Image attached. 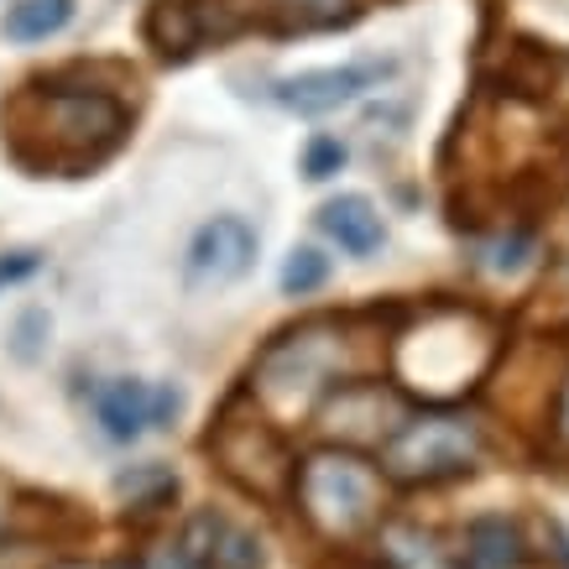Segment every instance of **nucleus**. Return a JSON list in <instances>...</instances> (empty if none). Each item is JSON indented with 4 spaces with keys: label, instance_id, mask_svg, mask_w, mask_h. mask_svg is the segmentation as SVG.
<instances>
[{
    "label": "nucleus",
    "instance_id": "f257e3e1",
    "mask_svg": "<svg viewBox=\"0 0 569 569\" xmlns=\"http://www.w3.org/2000/svg\"><path fill=\"white\" fill-rule=\"evenodd\" d=\"M126 131V110L104 94H27L11 110V147L21 141H42V152L27 157V168H58V173H79L110 157V147Z\"/></svg>",
    "mask_w": 569,
    "mask_h": 569
},
{
    "label": "nucleus",
    "instance_id": "f03ea898",
    "mask_svg": "<svg viewBox=\"0 0 569 569\" xmlns=\"http://www.w3.org/2000/svg\"><path fill=\"white\" fill-rule=\"evenodd\" d=\"M381 486L366 460L346 455V449H319L298 470V501L303 518L325 538H356L366 522L377 518Z\"/></svg>",
    "mask_w": 569,
    "mask_h": 569
},
{
    "label": "nucleus",
    "instance_id": "7ed1b4c3",
    "mask_svg": "<svg viewBox=\"0 0 569 569\" xmlns=\"http://www.w3.org/2000/svg\"><path fill=\"white\" fill-rule=\"evenodd\" d=\"M481 455V429L460 413H423L408 418L392 439L381 445V466L397 481H445L476 466Z\"/></svg>",
    "mask_w": 569,
    "mask_h": 569
},
{
    "label": "nucleus",
    "instance_id": "20e7f679",
    "mask_svg": "<svg viewBox=\"0 0 569 569\" xmlns=\"http://www.w3.org/2000/svg\"><path fill=\"white\" fill-rule=\"evenodd\" d=\"M340 371V335H325V329H303L293 340L267 350V361L257 371L261 397L293 413V408H309V397L325 387L329 377Z\"/></svg>",
    "mask_w": 569,
    "mask_h": 569
},
{
    "label": "nucleus",
    "instance_id": "39448f33",
    "mask_svg": "<svg viewBox=\"0 0 569 569\" xmlns=\"http://www.w3.org/2000/svg\"><path fill=\"white\" fill-rule=\"evenodd\" d=\"M387 79V63H335V69H303L272 84V100L293 116H329L340 104H356L366 89Z\"/></svg>",
    "mask_w": 569,
    "mask_h": 569
},
{
    "label": "nucleus",
    "instance_id": "423d86ee",
    "mask_svg": "<svg viewBox=\"0 0 569 569\" xmlns=\"http://www.w3.org/2000/svg\"><path fill=\"white\" fill-rule=\"evenodd\" d=\"M183 397L173 387H152V381L121 377V381H104L100 397H94V418L100 429L116 439V445H131L141 433L168 429V418H178Z\"/></svg>",
    "mask_w": 569,
    "mask_h": 569
},
{
    "label": "nucleus",
    "instance_id": "0eeeda50",
    "mask_svg": "<svg viewBox=\"0 0 569 569\" xmlns=\"http://www.w3.org/2000/svg\"><path fill=\"white\" fill-rule=\"evenodd\" d=\"M257 261V230L241 214H214L193 230L189 241V277L199 288H230Z\"/></svg>",
    "mask_w": 569,
    "mask_h": 569
},
{
    "label": "nucleus",
    "instance_id": "6e6552de",
    "mask_svg": "<svg viewBox=\"0 0 569 569\" xmlns=\"http://www.w3.org/2000/svg\"><path fill=\"white\" fill-rule=\"evenodd\" d=\"M168 569H261V543L230 518L199 512V518L178 533L173 565Z\"/></svg>",
    "mask_w": 569,
    "mask_h": 569
},
{
    "label": "nucleus",
    "instance_id": "1a4fd4ad",
    "mask_svg": "<svg viewBox=\"0 0 569 569\" xmlns=\"http://www.w3.org/2000/svg\"><path fill=\"white\" fill-rule=\"evenodd\" d=\"M319 230H325L340 251H350V257H371L381 246V214L366 193H340V199H329V204L319 209Z\"/></svg>",
    "mask_w": 569,
    "mask_h": 569
},
{
    "label": "nucleus",
    "instance_id": "9d476101",
    "mask_svg": "<svg viewBox=\"0 0 569 569\" xmlns=\"http://www.w3.org/2000/svg\"><path fill=\"white\" fill-rule=\"evenodd\" d=\"M528 565V543H522L518 522L486 512L466 528V549H460V569H522Z\"/></svg>",
    "mask_w": 569,
    "mask_h": 569
},
{
    "label": "nucleus",
    "instance_id": "9b49d317",
    "mask_svg": "<svg viewBox=\"0 0 569 569\" xmlns=\"http://www.w3.org/2000/svg\"><path fill=\"white\" fill-rule=\"evenodd\" d=\"M69 21H73V0H17L6 11V21H0V32L11 37V42H48Z\"/></svg>",
    "mask_w": 569,
    "mask_h": 569
},
{
    "label": "nucleus",
    "instance_id": "f8f14e48",
    "mask_svg": "<svg viewBox=\"0 0 569 569\" xmlns=\"http://www.w3.org/2000/svg\"><path fill=\"white\" fill-rule=\"evenodd\" d=\"M257 17L277 32H309V27H329L346 17V0H261Z\"/></svg>",
    "mask_w": 569,
    "mask_h": 569
},
{
    "label": "nucleus",
    "instance_id": "ddd939ff",
    "mask_svg": "<svg viewBox=\"0 0 569 569\" xmlns=\"http://www.w3.org/2000/svg\"><path fill=\"white\" fill-rule=\"evenodd\" d=\"M387 553H392L397 569H449L445 553L433 549V538L418 533V528H392L387 533Z\"/></svg>",
    "mask_w": 569,
    "mask_h": 569
},
{
    "label": "nucleus",
    "instance_id": "4468645a",
    "mask_svg": "<svg viewBox=\"0 0 569 569\" xmlns=\"http://www.w3.org/2000/svg\"><path fill=\"white\" fill-rule=\"evenodd\" d=\"M325 277H329V257L325 251H313V246H298L293 257L282 261V293H313V288H325Z\"/></svg>",
    "mask_w": 569,
    "mask_h": 569
},
{
    "label": "nucleus",
    "instance_id": "2eb2a0df",
    "mask_svg": "<svg viewBox=\"0 0 569 569\" xmlns=\"http://www.w3.org/2000/svg\"><path fill=\"white\" fill-rule=\"evenodd\" d=\"M346 141L340 137H313L309 152H303V173L313 178V183H325V178H335L340 168H346Z\"/></svg>",
    "mask_w": 569,
    "mask_h": 569
},
{
    "label": "nucleus",
    "instance_id": "dca6fc26",
    "mask_svg": "<svg viewBox=\"0 0 569 569\" xmlns=\"http://www.w3.org/2000/svg\"><path fill=\"white\" fill-rule=\"evenodd\" d=\"M32 267H37L32 251H21V257H11V261H0V288H6V282H17V277H27Z\"/></svg>",
    "mask_w": 569,
    "mask_h": 569
},
{
    "label": "nucleus",
    "instance_id": "f3484780",
    "mask_svg": "<svg viewBox=\"0 0 569 569\" xmlns=\"http://www.w3.org/2000/svg\"><path fill=\"white\" fill-rule=\"evenodd\" d=\"M559 429H565V439H569V392H565V408H559Z\"/></svg>",
    "mask_w": 569,
    "mask_h": 569
}]
</instances>
